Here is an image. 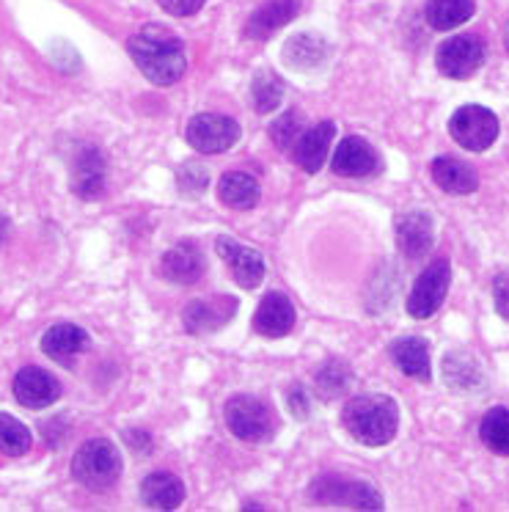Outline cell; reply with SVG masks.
<instances>
[{
  "instance_id": "18",
  "label": "cell",
  "mask_w": 509,
  "mask_h": 512,
  "mask_svg": "<svg viewBox=\"0 0 509 512\" xmlns=\"http://www.w3.org/2000/svg\"><path fill=\"white\" fill-rule=\"evenodd\" d=\"M443 380L452 391L460 394H476L485 389V372L474 353L468 350H452L443 356Z\"/></svg>"
},
{
  "instance_id": "36",
  "label": "cell",
  "mask_w": 509,
  "mask_h": 512,
  "mask_svg": "<svg viewBox=\"0 0 509 512\" xmlns=\"http://www.w3.org/2000/svg\"><path fill=\"white\" fill-rule=\"evenodd\" d=\"M289 408H292V413H298V416H309V402H306L303 389H295L289 394Z\"/></svg>"
},
{
  "instance_id": "4",
  "label": "cell",
  "mask_w": 509,
  "mask_h": 512,
  "mask_svg": "<svg viewBox=\"0 0 509 512\" xmlns=\"http://www.w3.org/2000/svg\"><path fill=\"white\" fill-rule=\"evenodd\" d=\"M223 416H226L229 430L248 444L267 441L273 435V427H276V419H273V411L267 408V402L251 397V394L232 397L223 408Z\"/></svg>"
},
{
  "instance_id": "27",
  "label": "cell",
  "mask_w": 509,
  "mask_h": 512,
  "mask_svg": "<svg viewBox=\"0 0 509 512\" xmlns=\"http://www.w3.org/2000/svg\"><path fill=\"white\" fill-rule=\"evenodd\" d=\"M325 56H328V45L317 34H300L289 39L284 47V64L292 69H314L325 61Z\"/></svg>"
},
{
  "instance_id": "32",
  "label": "cell",
  "mask_w": 509,
  "mask_h": 512,
  "mask_svg": "<svg viewBox=\"0 0 509 512\" xmlns=\"http://www.w3.org/2000/svg\"><path fill=\"white\" fill-rule=\"evenodd\" d=\"M347 383H350V372L344 367L342 361H331V364H325L320 369V375H317V386L325 397H336V394H342L347 389Z\"/></svg>"
},
{
  "instance_id": "20",
  "label": "cell",
  "mask_w": 509,
  "mask_h": 512,
  "mask_svg": "<svg viewBox=\"0 0 509 512\" xmlns=\"http://www.w3.org/2000/svg\"><path fill=\"white\" fill-rule=\"evenodd\" d=\"M163 276L174 284H196L204 276V254L196 243H177L163 256Z\"/></svg>"
},
{
  "instance_id": "21",
  "label": "cell",
  "mask_w": 509,
  "mask_h": 512,
  "mask_svg": "<svg viewBox=\"0 0 509 512\" xmlns=\"http://www.w3.org/2000/svg\"><path fill=\"white\" fill-rule=\"evenodd\" d=\"M430 171L435 185L446 190V193H454V196H468V193H474L479 188V177H476L474 168L463 163V160H457V157H435Z\"/></svg>"
},
{
  "instance_id": "5",
  "label": "cell",
  "mask_w": 509,
  "mask_h": 512,
  "mask_svg": "<svg viewBox=\"0 0 509 512\" xmlns=\"http://www.w3.org/2000/svg\"><path fill=\"white\" fill-rule=\"evenodd\" d=\"M449 133L468 152H485L496 144L498 116L485 105H463L452 113Z\"/></svg>"
},
{
  "instance_id": "7",
  "label": "cell",
  "mask_w": 509,
  "mask_h": 512,
  "mask_svg": "<svg viewBox=\"0 0 509 512\" xmlns=\"http://www.w3.org/2000/svg\"><path fill=\"white\" fill-rule=\"evenodd\" d=\"M185 135L201 155H221L240 141V124L223 113H199L188 122Z\"/></svg>"
},
{
  "instance_id": "9",
  "label": "cell",
  "mask_w": 509,
  "mask_h": 512,
  "mask_svg": "<svg viewBox=\"0 0 509 512\" xmlns=\"http://www.w3.org/2000/svg\"><path fill=\"white\" fill-rule=\"evenodd\" d=\"M311 499L320 504H339V507H353V510H380L383 499L372 485L353 482V479L322 477L311 485Z\"/></svg>"
},
{
  "instance_id": "13",
  "label": "cell",
  "mask_w": 509,
  "mask_h": 512,
  "mask_svg": "<svg viewBox=\"0 0 509 512\" xmlns=\"http://www.w3.org/2000/svg\"><path fill=\"white\" fill-rule=\"evenodd\" d=\"M380 168V155L377 149L366 138L358 135H347L342 144L336 146V155H333V174L347 179H361L375 174Z\"/></svg>"
},
{
  "instance_id": "16",
  "label": "cell",
  "mask_w": 509,
  "mask_h": 512,
  "mask_svg": "<svg viewBox=\"0 0 509 512\" xmlns=\"http://www.w3.org/2000/svg\"><path fill=\"white\" fill-rule=\"evenodd\" d=\"M435 243V221L430 212L408 210L397 218V248L408 259H419Z\"/></svg>"
},
{
  "instance_id": "29",
  "label": "cell",
  "mask_w": 509,
  "mask_h": 512,
  "mask_svg": "<svg viewBox=\"0 0 509 512\" xmlns=\"http://www.w3.org/2000/svg\"><path fill=\"white\" fill-rule=\"evenodd\" d=\"M251 100L259 113H273L284 100V80L278 78L276 72L262 69L251 83Z\"/></svg>"
},
{
  "instance_id": "25",
  "label": "cell",
  "mask_w": 509,
  "mask_h": 512,
  "mask_svg": "<svg viewBox=\"0 0 509 512\" xmlns=\"http://www.w3.org/2000/svg\"><path fill=\"white\" fill-rule=\"evenodd\" d=\"M218 196L232 210H251V207L259 204L262 190H259V182L251 174H245V171H229L218 182Z\"/></svg>"
},
{
  "instance_id": "34",
  "label": "cell",
  "mask_w": 509,
  "mask_h": 512,
  "mask_svg": "<svg viewBox=\"0 0 509 512\" xmlns=\"http://www.w3.org/2000/svg\"><path fill=\"white\" fill-rule=\"evenodd\" d=\"M163 6V12H168L171 17H190L196 14L207 3V0H157Z\"/></svg>"
},
{
  "instance_id": "17",
  "label": "cell",
  "mask_w": 509,
  "mask_h": 512,
  "mask_svg": "<svg viewBox=\"0 0 509 512\" xmlns=\"http://www.w3.org/2000/svg\"><path fill=\"white\" fill-rule=\"evenodd\" d=\"M295 320H298V314H295V306L287 295L284 292H267L254 314V328L256 334L267 336V339H281V336L292 334Z\"/></svg>"
},
{
  "instance_id": "6",
  "label": "cell",
  "mask_w": 509,
  "mask_h": 512,
  "mask_svg": "<svg viewBox=\"0 0 509 512\" xmlns=\"http://www.w3.org/2000/svg\"><path fill=\"white\" fill-rule=\"evenodd\" d=\"M452 284V268L446 259H435L421 273L408 295V314L413 320H430L432 314L443 306V298Z\"/></svg>"
},
{
  "instance_id": "35",
  "label": "cell",
  "mask_w": 509,
  "mask_h": 512,
  "mask_svg": "<svg viewBox=\"0 0 509 512\" xmlns=\"http://www.w3.org/2000/svg\"><path fill=\"white\" fill-rule=\"evenodd\" d=\"M493 295H496L498 314H501L504 320H509V273H501V276H496Z\"/></svg>"
},
{
  "instance_id": "14",
  "label": "cell",
  "mask_w": 509,
  "mask_h": 512,
  "mask_svg": "<svg viewBox=\"0 0 509 512\" xmlns=\"http://www.w3.org/2000/svg\"><path fill=\"white\" fill-rule=\"evenodd\" d=\"M108 185V163L105 155L94 146H83L75 163H72V190L78 193L80 199H100Z\"/></svg>"
},
{
  "instance_id": "10",
  "label": "cell",
  "mask_w": 509,
  "mask_h": 512,
  "mask_svg": "<svg viewBox=\"0 0 509 512\" xmlns=\"http://www.w3.org/2000/svg\"><path fill=\"white\" fill-rule=\"evenodd\" d=\"M237 306L240 303L232 295H212V298H204V301L188 303V309L182 312L185 331L193 336L221 331L223 325L232 323V317L237 314Z\"/></svg>"
},
{
  "instance_id": "38",
  "label": "cell",
  "mask_w": 509,
  "mask_h": 512,
  "mask_svg": "<svg viewBox=\"0 0 509 512\" xmlns=\"http://www.w3.org/2000/svg\"><path fill=\"white\" fill-rule=\"evenodd\" d=\"M504 47H507V53H509V20H507V28H504Z\"/></svg>"
},
{
  "instance_id": "2",
  "label": "cell",
  "mask_w": 509,
  "mask_h": 512,
  "mask_svg": "<svg viewBox=\"0 0 509 512\" xmlns=\"http://www.w3.org/2000/svg\"><path fill=\"white\" fill-rule=\"evenodd\" d=\"M344 430L364 446H386L399 430V405L388 394H361L344 405Z\"/></svg>"
},
{
  "instance_id": "23",
  "label": "cell",
  "mask_w": 509,
  "mask_h": 512,
  "mask_svg": "<svg viewBox=\"0 0 509 512\" xmlns=\"http://www.w3.org/2000/svg\"><path fill=\"white\" fill-rule=\"evenodd\" d=\"M141 499L152 510H177L185 501V485L168 471H155L141 482Z\"/></svg>"
},
{
  "instance_id": "24",
  "label": "cell",
  "mask_w": 509,
  "mask_h": 512,
  "mask_svg": "<svg viewBox=\"0 0 509 512\" xmlns=\"http://www.w3.org/2000/svg\"><path fill=\"white\" fill-rule=\"evenodd\" d=\"M295 14H298L295 0H270L251 14V20L245 23V36L248 39H267L273 31L284 28L289 20H295Z\"/></svg>"
},
{
  "instance_id": "3",
  "label": "cell",
  "mask_w": 509,
  "mask_h": 512,
  "mask_svg": "<svg viewBox=\"0 0 509 512\" xmlns=\"http://www.w3.org/2000/svg\"><path fill=\"white\" fill-rule=\"evenodd\" d=\"M72 477L83 488L108 490L122 477V455L108 438H91L72 457Z\"/></svg>"
},
{
  "instance_id": "19",
  "label": "cell",
  "mask_w": 509,
  "mask_h": 512,
  "mask_svg": "<svg viewBox=\"0 0 509 512\" xmlns=\"http://www.w3.org/2000/svg\"><path fill=\"white\" fill-rule=\"evenodd\" d=\"M83 350H89V334L80 325L58 323L42 336V353L64 367H69Z\"/></svg>"
},
{
  "instance_id": "8",
  "label": "cell",
  "mask_w": 509,
  "mask_h": 512,
  "mask_svg": "<svg viewBox=\"0 0 509 512\" xmlns=\"http://www.w3.org/2000/svg\"><path fill=\"white\" fill-rule=\"evenodd\" d=\"M485 42L479 36L460 34L446 39L441 47H438V56H435V64L441 69V75L452 80H468L474 72L482 69L485 64Z\"/></svg>"
},
{
  "instance_id": "31",
  "label": "cell",
  "mask_w": 509,
  "mask_h": 512,
  "mask_svg": "<svg viewBox=\"0 0 509 512\" xmlns=\"http://www.w3.org/2000/svg\"><path fill=\"white\" fill-rule=\"evenodd\" d=\"M300 127H303V116L300 111H287L284 116H278L276 122L270 124V138L278 149H289L298 141Z\"/></svg>"
},
{
  "instance_id": "30",
  "label": "cell",
  "mask_w": 509,
  "mask_h": 512,
  "mask_svg": "<svg viewBox=\"0 0 509 512\" xmlns=\"http://www.w3.org/2000/svg\"><path fill=\"white\" fill-rule=\"evenodd\" d=\"M31 449V430L20 419L9 413H0V452L20 457Z\"/></svg>"
},
{
  "instance_id": "1",
  "label": "cell",
  "mask_w": 509,
  "mask_h": 512,
  "mask_svg": "<svg viewBox=\"0 0 509 512\" xmlns=\"http://www.w3.org/2000/svg\"><path fill=\"white\" fill-rule=\"evenodd\" d=\"M127 50L141 75L155 86H174L188 69V53L182 39L163 25H144L127 42Z\"/></svg>"
},
{
  "instance_id": "28",
  "label": "cell",
  "mask_w": 509,
  "mask_h": 512,
  "mask_svg": "<svg viewBox=\"0 0 509 512\" xmlns=\"http://www.w3.org/2000/svg\"><path fill=\"white\" fill-rule=\"evenodd\" d=\"M482 444L501 457H509V408H490L479 424Z\"/></svg>"
},
{
  "instance_id": "12",
  "label": "cell",
  "mask_w": 509,
  "mask_h": 512,
  "mask_svg": "<svg viewBox=\"0 0 509 512\" xmlns=\"http://www.w3.org/2000/svg\"><path fill=\"white\" fill-rule=\"evenodd\" d=\"M14 397L31 411H42V408H50L61 397V383L47 369L25 367L14 378Z\"/></svg>"
},
{
  "instance_id": "26",
  "label": "cell",
  "mask_w": 509,
  "mask_h": 512,
  "mask_svg": "<svg viewBox=\"0 0 509 512\" xmlns=\"http://www.w3.org/2000/svg\"><path fill=\"white\" fill-rule=\"evenodd\" d=\"M474 12V0H427V6H424V17L435 31H454L468 23Z\"/></svg>"
},
{
  "instance_id": "37",
  "label": "cell",
  "mask_w": 509,
  "mask_h": 512,
  "mask_svg": "<svg viewBox=\"0 0 509 512\" xmlns=\"http://www.w3.org/2000/svg\"><path fill=\"white\" fill-rule=\"evenodd\" d=\"M6 237H9V221H6V218L0 215V245L6 243Z\"/></svg>"
},
{
  "instance_id": "33",
  "label": "cell",
  "mask_w": 509,
  "mask_h": 512,
  "mask_svg": "<svg viewBox=\"0 0 509 512\" xmlns=\"http://www.w3.org/2000/svg\"><path fill=\"white\" fill-rule=\"evenodd\" d=\"M207 182H210V174L199 163H185L179 168L177 185L182 196H201L207 190Z\"/></svg>"
},
{
  "instance_id": "15",
  "label": "cell",
  "mask_w": 509,
  "mask_h": 512,
  "mask_svg": "<svg viewBox=\"0 0 509 512\" xmlns=\"http://www.w3.org/2000/svg\"><path fill=\"white\" fill-rule=\"evenodd\" d=\"M333 138H336V124L320 122L317 127H309L298 135V141L292 144V160L306 174H317L325 166V157L331 152Z\"/></svg>"
},
{
  "instance_id": "22",
  "label": "cell",
  "mask_w": 509,
  "mask_h": 512,
  "mask_svg": "<svg viewBox=\"0 0 509 512\" xmlns=\"http://www.w3.org/2000/svg\"><path fill=\"white\" fill-rule=\"evenodd\" d=\"M391 356L399 372H405L408 378L421 380V383H430L432 367H430V347L421 336H405L397 339L391 347Z\"/></svg>"
},
{
  "instance_id": "11",
  "label": "cell",
  "mask_w": 509,
  "mask_h": 512,
  "mask_svg": "<svg viewBox=\"0 0 509 512\" xmlns=\"http://www.w3.org/2000/svg\"><path fill=\"white\" fill-rule=\"evenodd\" d=\"M218 254L221 259L229 265L232 270L234 281L243 287V290H254L262 284L265 279V262H262V254L254 251V248H248V245L237 243L232 237H218Z\"/></svg>"
}]
</instances>
